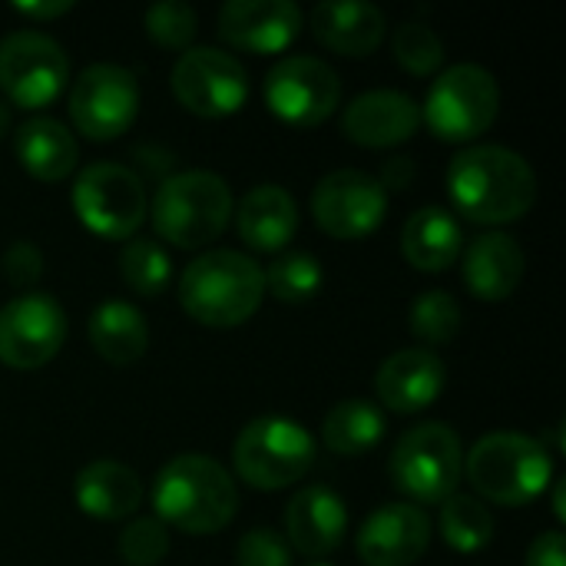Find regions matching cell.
Here are the masks:
<instances>
[{"mask_svg": "<svg viewBox=\"0 0 566 566\" xmlns=\"http://www.w3.org/2000/svg\"><path fill=\"white\" fill-rule=\"evenodd\" d=\"M464 249V229L454 212L441 206H421L401 232V255L421 272H444Z\"/></svg>", "mask_w": 566, "mask_h": 566, "instance_id": "484cf974", "label": "cell"}, {"mask_svg": "<svg viewBox=\"0 0 566 566\" xmlns=\"http://www.w3.org/2000/svg\"><path fill=\"white\" fill-rule=\"evenodd\" d=\"M17 13L23 17H33V20H53V17H63L73 10L70 0H36V3H13Z\"/></svg>", "mask_w": 566, "mask_h": 566, "instance_id": "ab89813d", "label": "cell"}, {"mask_svg": "<svg viewBox=\"0 0 566 566\" xmlns=\"http://www.w3.org/2000/svg\"><path fill=\"white\" fill-rule=\"evenodd\" d=\"M13 153L20 166L40 182H60L76 169L80 143L53 116H30L13 133Z\"/></svg>", "mask_w": 566, "mask_h": 566, "instance_id": "cb8c5ba5", "label": "cell"}, {"mask_svg": "<svg viewBox=\"0 0 566 566\" xmlns=\"http://www.w3.org/2000/svg\"><path fill=\"white\" fill-rule=\"evenodd\" d=\"M411 179H415V163L408 159V156H391V159H385V166H381V189L388 192V189H405V186H411Z\"/></svg>", "mask_w": 566, "mask_h": 566, "instance_id": "f35d334b", "label": "cell"}, {"mask_svg": "<svg viewBox=\"0 0 566 566\" xmlns=\"http://www.w3.org/2000/svg\"><path fill=\"white\" fill-rule=\"evenodd\" d=\"M80 222L103 239H133L149 212L139 172L123 163H90L73 182Z\"/></svg>", "mask_w": 566, "mask_h": 566, "instance_id": "9c48e42d", "label": "cell"}, {"mask_svg": "<svg viewBox=\"0 0 566 566\" xmlns=\"http://www.w3.org/2000/svg\"><path fill=\"white\" fill-rule=\"evenodd\" d=\"M312 33L318 43L342 56H368L388 30L385 10L368 0H345V3H318L312 10Z\"/></svg>", "mask_w": 566, "mask_h": 566, "instance_id": "7402d4cb", "label": "cell"}, {"mask_svg": "<svg viewBox=\"0 0 566 566\" xmlns=\"http://www.w3.org/2000/svg\"><path fill=\"white\" fill-rule=\"evenodd\" d=\"M312 212L332 239H365L381 226L388 212V192L371 172L335 169L318 179L312 192Z\"/></svg>", "mask_w": 566, "mask_h": 566, "instance_id": "9a60e30c", "label": "cell"}, {"mask_svg": "<svg viewBox=\"0 0 566 566\" xmlns=\"http://www.w3.org/2000/svg\"><path fill=\"white\" fill-rule=\"evenodd\" d=\"M153 507L166 527L206 537L232 524L239 491L219 461L206 454H179L156 474Z\"/></svg>", "mask_w": 566, "mask_h": 566, "instance_id": "7a4b0ae2", "label": "cell"}, {"mask_svg": "<svg viewBox=\"0 0 566 566\" xmlns=\"http://www.w3.org/2000/svg\"><path fill=\"white\" fill-rule=\"evenodd\" d=\"M232 189L209 169H189L169 176L153 199L156 235L179 249L212 245L232 219Z\"/></svg>", "mask_w": 566, "mask_h": 566, "instance_id": "5b68a950", "label": "cell"}, {"mask_svg": "<svg viewBox=\"0 0 566 566\" xmlns=\"http://www.w3.org/2000/svg\"><path fill=\"white\" fill-rule=\"evenodd\" d=\"M235 471L259 491H282L315 464V438L292 418L265 415L242 428L232 448Z\"/></svg>", "mask_w": 566, "mask_h": 566, "instance_id": "8992f818", "label": "cell"}, {"mask_svg": "<svg viewBox=\"0 0 566 566\" xmlns=\"http://www.w3.org/2000/svg\"><path fill=\"white\" fill-rule=\"evenodd\" d=\"M448 192L464 219L504 226L531 212L537 199V172L521 153L497 143H478L451 159Z\"/></svg>", "mask_w": 566, "mask_h": 566, "instance_id": "6da1fadb", "label": "cell"}, {"mask_svg": "<svg viewBox=\"0 0 566 566\" xmlns=\"http://www.w3.org/2000/svg\"><path fill=\"white\" fill-rule=\"evenodd\" d=\"M408 318H411L415 338H421L424 345H448L461 332L464 315H461V302L451 292L431 289V292L415 298Z\"/></svg>", "mask_w": 566, "mask_h": 566, "instance_id": "1f68e13d", "label": "cell"}, {"mask_svg": "<svg viewBox=\"0 0 566 566\" xmlns=\"http://www.w3.org/2000/svg\"><path fill=\"white\" fill-rule=\"evenodd\" d=\"M70 76L63 46L40 30H13L0 40V90L23 109L50 106Z\"/></svg>", "mask_w": 566, "mask_h": 566, "instance_id": "30bf717a", "label": "cell"}, {"mask_svg": "<svg viewBox=\"0 0 566 566\" xmlns=\"http://www.w3.org/2000/svg\"><path fill=\"white\" fill-rule=\"evenodd\" d=\"M172 93L196 116H229L249 96L245 66L216 46H186L172 66Z\"/></svg>", "mask_w": 566, "mask_h": 566, "instance_id": "4fadbf2b", "label": "cell"}, {"mask_svg": "<svg viewBox=\"0 0 566 566\" xmlns=\"http://www.w3.org/2000/svg\"><path fill=\"white\" fill-rule=\"evenodd\" d=\"M501 109V90L488 66L458 63L448 66L428 90L421 123L448 143H468L491 129Z\"/></svg>", "mask_w": 566, "mask_h": 566, "instance_id": "ba28073f", "label": "cell"}, {"mask_svg": "<svg viewBox=\"0 0 566 566\" xmlns=\"http://www.w3.org/2000/svg\"><path fill=\"white\" fill-rule=\"evenodd\" d=\"M265 298V272L235 249L196 255L179 275V305L209 328H235L249 322Z\"/></svg>", "mask_w": 566, "mask_h": 566, "instance_id": "3957f363", "label": "cell"}, {"mask_svg": "<svg viewBox=\"0 0 566 566\" xmlns=\"http://www.w3.org/2000/svg\"><path fill=\"white\" fill-rule=\"evenodd\" d=\"M441 534L461 554H478L494 537V517L474 494H451L441 504Z\"/></svg>", "mask_w": 566, "mask_h": 566, "instance_id": "f1b7e54d", "label": "cell"}, {"mask_svg": "<svg viewBox=\"0 0 566 566\" xmlns=\"http://www.w3.org/2000/svg\"><path fill=\"white\" fill-rule=\"evenodd\" d=\"M564 501H566V488H564V481H557V484H554V511H557V517H560V521H566Z\"/></svg>", "mask_w": 566, "mask_h": 566, "instance_id": "60d3db41", "label": "cell"}, {"mask_svg": "<svg viewBox=\"0 0 566 566\" xmlns=\"http://www.w3.org/2000/svg\"><path fill=\"white\" fill-rule=\"evenodd\" d=\"M318 566H322V564H318Z\"/></svg>", "mask_w": 566, "mask_h": 566, "instance_id": "7bdbcfd3", "label": "cell"}, {"mask_svg": "<svg viewBox=\"0 0 566 566\" xmlns=\"http://www.w3.org/2000/svg\"><path fill=\"white\" fill-rule=\"evenodd\" d=\"M235 560L239 566H292V547L272 527H255L239 537Z\"/></svg>", "mask_w": 566, "mask_h": 566, "instance_id": "d590c367", "label": "cell"}, {"mask_svg": "<svg viewBox=\"0 0 566 566\" xmlns=\"http://www.w3.org/2000/svg\"><path fill=\"white\" fill-rule=\"evenodd\" d=\"M116 551L129 566H156L169 554V527L159 517H136L119 531Z\"/></svg>", "mask_w": 566, "mask_h": 566, "instance_id": "e575fe53", "label": "cell"}, {"mask_svg": "<svg viewBox=\"0 0 566 566\" xmlns=\"http://www.w3.org/2000/svg\"><path fill=\"white\" fill-rule=\"evenodd\" d=\"M524 249L507 232H484L464 252V282L484 302H501L524 279Z\"/></svg>", "mask_w": 566, "mask_h": 566, "instance_id": "603a6c76", "label": "cell"}, {"mask_svg": "<svg viewBox=\"0 0 566 566\" xmlns=\"http://www.w3.org/2000/svg\"><path fill=\"white\" fill-rule=\"evenodd\" d=\"M421 126V106L401 90H368L355 96L342 113V129L358 146H398Z\"/></svg>", "mask_w": 566, "mask_h": 566, "instance_id": "ac0fdd59", "label": "cell"}, {"mask_svg": "<svg viewBox=\"0 0 566 566\" xmlns=\"http://www.w3.org/2000/svg\"><path fill=\"white\" fill-rule=\"evenodd\" d=\"M262 272L265 292H272L282 302H308L325 282L322 262L312 252H285Z\"/></svg>", "mask_w": 566, "mask_h": 566, "instance_id": "4dcf8cb0", "label": "cell"}, {"mask_svg": "<svg viewBox=\"0 0 566 566\" xmlns=\"http://www.w3.org/2000/svg\"><path fill=\"white\" fill-rule=\"evenodd\" d=\"M3 275H7L17 289L36 285V279L43 275V252H40L33 242H27V239L13 242V245L3 252Z\"/></svg>", "mask_w": 566, "mask_h": 566, "instance_id": "8d00e7d4", "label": "cell"}, {"mask_svg": "<svg viewBox=\"0 0 566 566\" xmlns=\"http://www.w3.org/2000/svg\"><path fill=\"white\" fill-rule=\"evenodd\" d=\"M388 474L411 501L444 504L451 494H458L464 474V448L458 431L441 421L411 428L391 451Z\"/></svg>", "mask_w": 566, "mask_h": 566, "instance_id": "52a82bcc", "label": "cell"}, {"mask_svg": "<svg viewBox=\"0 0 566 566\" xmlns=\"http://www.w3.org/2000/svg\"><path fill=\"white\" fill-rule=\"evenodd\" d=\"M527 566H566V537L560 531L541 534L531 551H527Z\"/></svg>", "mask_w": 566, "mask_h": 566, "instance_id": "74e56055", "label": "cell"}, {"mask_svg": "<svg viewBox=\"0 0 566 566\" xmlns=\"http://www.w3.org/2000/svg\"><path fill=\"white\" fill-rule=\"evenodd\" d=\"M385 428H388V421L375 401L345 398L325 415L322 438H325L328 451H335V454H368L381 444Z\"/></svg>", "mask_w": 566, "mask_h": 566, "instance_id": "83f0119b", "label": "cell"}, {"mask_svg": "<svg viewBox=\"0 0 566 566\" xmlns=\"http://www.w3.org/2000/svg\"><path fill=\"white\" fill-rule=\"evenodd\" d=\"M285 534L292 551H302L305 557H325L338 551L348 534V507L332 488H302L285 507Z\"/></svg>", "mask_w": 566, "mask_h": 566, "instance_id": "ffe728a7", "label": "cell"}, {"mask_svg": "<svg viewBox=\"0 0 566 566\" xmlns=\"http://www.w3.org/2000/svg\"><path fill=\"white\" fill-rule=\"evenodd\" d=\"M232 212L242 242L252 245L255 252H279L298 232V206L292 192L272 182L249 189Z\"/></svg>", "mask_w": 566, "mask_h": 566, "instance_id": "44dd1931", "label": "cell"}, {"mask_svg": "<svg viewBox=\"0 0 566 566\" xmlns=\"http://www.w3.org/2000/svg\"><path fill=\"white\" fill-rule=\"evenodd\" d=\"M464 471L484 501L501 507H524L547 491L554 478V461L544 441L514 431H497L481 438L468 451Z\"/></svg>", "mask_w": 566, "mask_h": 566, "instance_id": "277c9868", "label": "cell"}, {"mask_svg": "<svg viewBox=\"0 0 566 566\" xmlns=\"http://www.w3.org/2000/svg\"><path fill=\"white\" fill-rule=\"evenodd\" d=\"M395 60L408 73L428 76L444 63V40L424 20H405L395 30Z\"/></svg>", "mask_w": 566, "mask_h": 566, "instance_id": "d6a6232c", "label": "cell"}, {"mask_svg": "<svg viewBox=\"0 0 566 566\" xmlns=\"http://www.w3.org/2000/svg\"><path fill=\"white\" fill-rule=\"evenodd\" d=\"M66 338V312L46 292H23L0 308V361L17 371L46 365Z\"/></svg>", "mask_w": 566, "mask_h": 566, "instance_id": "5bb4252c", "label": "cell"}, {"mask_svg": "<svg viewBox=\"0 0 566 566\" xmlns=\"http://www.w3.org/2000/svg\"><path fill=\"white\" fill-rule=\"evenodd\" d=\"M66 106L73 126L83 136L96 143L116 139L133 126L139 113V83L119 63H93L73 80Z\"/></svg>", "mask_w": 566, "mask_h": 566, "instance_id": "7c38bea8", "label": "cell"}, {"mask_svg": "<svg viewBox=\"0 0 566 566\" xmlns=\"http://www.w3.org/2000/svg\"><path fill=\"white\" fill-rule=\"evenodd\" d=\"M76 504L96 521H123L143 504V481L119 461H93L76 474Z\"/></svg>", "mask_w": 566, "mask_h": 566, "instance_id": "d4e9b609", "label": "cell"}, {"mask_svg": "<svg viewBox=\"0 0 566 566\" xmlns=\"http://www.w3.org/2000/svg\"><path fill=\"white\" fill-rule=\"evenodd\" d=\"M86 332H90V345L96 348V355L119 368L139 361L149 348V325L143 312L119 298L96 305Z\"/></svg>", "mask_w": 566, "mask_h": 566, "instance_id": "4316f807", "label": "cell"}, {"mask_svg": "<svg viewBox=\"0 0 566 566\" xmlns=\"http://www.w3.org/2000/svg\"><path fill=\"white\" fill-rule=\"evenodd\" d=\"M199 30V13L186 0H159L146 10V33L159 46L186 50Z\"/></svg>", "mask_w": 566, "mask_h": 566, "instance_id": "836d02e7", "label": "cell"}, {"mask_svg": "<svg viewBox=\"0 0 566 566\" xmlns=\"http://www.w3.org/2000/svg\"><path fill=\"white\" fill-rule=\"evenodd\" d=\"M7 133H10V106L0 99V139H3Z\"/></svg>", "mask_w": 566, "mask_h": 566, "instance_id": "b9f144b4", "label": "cell"}, {"mask_svg": "<svg viewBox=\"0 0 566 566\" xmlns=\"http://www.w3.org/2000/svg\"><path fill=\"white\" fill-rule=\"evenodd\" d=\"M444 378V361L434 355V348H401L381 361L375 375V395L388 411L411 415L438 401Z\"/></svg>", "mask_w": 566, "mask_h": 566, "instance_id": "d6986e66", "label": "cell"}, {"mask_svg": "<svg viewBox=\"0 0 566 566\" xmlns=\"http://www.w3.org/2000/svg\"><path fill=\"white\" fill-rule=\"evenodd\" d=\"M119 275L139 295H159L169 285L172 259L156 239H129L119 252Z\"/></svg>", "mask_w": 566, "mask_h": 566, "instance_id": "f546056e", "label": "cell"}, {"mask_svg": "<svg viewBox=\"0 0 566 566\" xmlns=\"http://www.w3.org/2000/svg\"><path fill=\"white\" fill-rule=\"evenodd\" d=\"M265 103L292 126H318L342 103V80L328 60L289 53L265 73Z\"/></svg>", "mask_w": 566, "mask_h": 566, "instance_id": "8fae6325", "label": "cell"}, {"mask_svg": "<svg viewBox=\"0 0 566 566\" xmlns=\"http://www.w3.org/2000/svg\"><path fill=\"white\" fill-rule=\"evenodd\" d=\"M302 33V10L292 0H229L219 10V36L239 50L279 53Z\"/></svg>", "mask_w": 566, "mask_h": 566, "instance_id": "e0dca14e", "label": "cell"}, {"mask_svg": "<svg viewBox=\"0 0 566 566\" xmlns=\"http://www.w3.org/2000/svg\"><path fill=\"white\" fill-rule=\"evenodd\" d=\"M431 544V521L418 504H385L358 531L365 566H411Z\"/></svg>", "mask_w": 566, "mask_h": 566, "instance_id": "2e32d148", "label": "cell"}]
</instances>
